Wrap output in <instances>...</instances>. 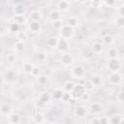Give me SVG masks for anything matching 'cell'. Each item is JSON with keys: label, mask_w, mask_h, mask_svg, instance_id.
I'll return each mask as SVG.
<instances>
[{"label": "cell", "mask_w": 124, "mask_h": 124, "mask_svg": "<svg viewBox=\"0 0 124 124\" xmlns=\"http://www.w3.org/2000/svg\"><path fill=\"white\" fill-rule=\"evenodd\" d=\"M59 35L61 38L66 40H71L75 35V28L69 26L68 24H63L62 27L59 29Z\"/></svg>", "instance_id": "cell-1"}, {"label": "cell", "mask_w": 124, "mask_h": 124, "mask_svg": "<svg viewBox=\"0 0 124 124\" xmlns=\"http://www.w3.org/2000/svg\"><path fill=\"white\" fill-rule=\"evenodd\" d=\"M71 75L73 78H77V79H81L84 78L85 76V69L82 65L80 64H78V65H75L72 69H71Z\"/></svg>", "instance_id": "cell-2"}, {"label": "cell", "mask_w": 124, "mask_h": 124, "mask_svg": "<svg viewBox=\"0 0 124 124\" xmlns=\"http://www.w3.org/2000/svg\"><path fill=\"white\" fill-rule=\"evenodd\" d=\"M121 68H122V63H121V60L118 57L117 58L108 59V69L110 72H119Z\"/></svg>", "instance_id": "cell-3"}, {"label": "cell", "mask_w": 124, "mask_h": 124, "mask_svg": "<svg viewBox=\"0 0 124 124\" xmlns=\"http://www.w3.org/2000/svg\"><path fill=\"white\" fill-rule=\"evenodd\" d=\"M51 94L47 91H45V92H42L39 97H38V102H37V105L39 107H46L47 104H49L50 100H51Z\"/></svg>", "instance_id": "cell-4"}, {"label": "cell", "mask_w": 124, "mask_h": 124, "mask_svg": "<svg viewBox=\"0 0 124 124\" xmlns=\"http://www.w3.org/2000/svg\"><path fill=\"white\" fill-rule=\"evenodd\" d=\"M60 62L63 66L65 67H70L75 63V58L71 53L68 52H63L62 55L60 56Z\"/></svg>", "instance_id": "cell-5"}, {"label": "cell", "mask_w": 124, "mask_h": 124, "mask_svg": "<svg viewBox=\"0 0 124 124\" xmlns=\"http://www.w3.org/2000/svg\"><path fill=\"white\" fill-rule=\"evenodd\" d=\"M3 79L8 83H13L17 79V74L14 70H7L3 75Z\"/></svg>", "instance_id": "cell-6"}, {"label": "cell", "mask_w": 124, "mask_h": 124, "mask_svg": "<svg viewBox=\"0 0 124 124\" xmlns=\"http://www.w3.org/2000/svg\"><path fill=\"white\" fill-rule=\"evenodd\" d=\"M14 110V108L11 104L9 103H2L0 105V115L8 117Z\"/></svg>", "instance_id": "cell-7"}, {"label": "cell", "mask_w": 124, "mask_h": 124, "mask_svg": "<svg viewBox=\"0 0 124 124\" xmlns=\"http://www.w3.org/2000/svg\"><path fill=\"white\" fill-rule=\"evenodd\" d=\"M108 79L109 81V83L111 84H119L122 81V75L119 72H110V74L108 77Z\"/></svg>", "instance_id": "cell-8"}, {"label": "cell", "mask_w": 124, "mask_h": 124, "mask_svg": "<svg viewBox=\"0 0 124 124\" xmlns=\"http://www.w3.org/2000/svg\"><path fill=\"white\" fill-rule=\"evenodd\" d=\"M84 92H85V89H84L83 85L78 83V84H75L73 90L71 91V95H72L73 98H76V99L78 100V99H79V98L81 97V95H82Z\"/></svg>", "instance_id": "cell-9"}, {"label": "cell", "mask_w": 124, "mask_h": 124, "mask_svg": "<svg viewBox=\"0 0 124 124\" xmlns=\"http://www.w3.org/2000/svg\"><path fill=\"white\" fill-rule=\"evenodd\" d=\"M59 52H66L68 49H69V43H68V40L66 39H58V43H57V46L55 47Z\"/></svg>", "instance_id": "cell-10"}, {"label": "cell", "mask_w": 124, "mask_h": 124, "mask_svg": "<svg viewBox=\"0 0 124 124\" xmlns=\"http://www.w3.org/2000/svg\"><path fill=\"white\" fill-rule=\"evenodd\" d=\"M89 109H90L91 112H93L95 114H98L103 110V105L99 102H93V103L90 104Z\"/></svg>", "instance_id": "cell-11"}, {"label": "cell", "mask_w": 124, "mask_h": 124, "mask_svg": "<svg viewBox=\"0 0 124 124\" xmlns=\"http://www.w3.org/2000/svg\"><path fill=\"white\" fill-rule=\"evenodd\" d=\"M74 113L77 117H84L87 114V108L85 106H78L76 107Z\"/></svg>", "instance_id": "cell-12"}, {"label": "cell", "mask_w": 124, "mask_h": 124, "mask_svg": "<svg viewBox=\"0 0 124 124\" xmlns=\"http://www.w3.org/2000/svg\"><path fill=\"white\" fill-rule=\"evenodd\" d=\"M11 21L16 22V23H17V24H19L21 26V25H24L26 23L27 19H26V17H25L24 15H15L11 18Z\"/></svg>", "instance_id": "cell-13"}, {"label": "cell", "mask_w": 124, "mask_h": 124, "mask_svg": "<svg viewBox=\"0 0 124 124\" xmlns=\"http://www.w3.org/2000/svg\"><path fill=\"white\" fill-rule=\"evenodd\" d=\"M29 30L33 33H40L42 31V24L40 23V21L31 20V22L29 23Z\"/></svg>", "instance_id": "cell-14"}, {"label": "cell", "mask_w": 124, "mask_h": 124, "mask_svg": "<svg viewBox=\"0 0 124 124\" xmlns=\"http://www.w3.org/2000/svg\"><path fill=\"white\" fill-rule=\"evenodd\" d=\"M21 121V115L17 112H12L9 116H8V122L12 123V124H18Z\"/></svg>", "instance_id": "cell-15"}, {"label": "cell", "mask_w": 124, "mask_h": 124, "mask_svg": "<svg viewBox=\"0 0 124 124\" xmlns=\"http://www.w3.org/2000/svg\"><path fill=\"white\" fill-rule=\"evenodd\" d=\"M89 79L91 80V82L93 83L94 86H102V84H103L102 76L99 75V74H94V75H92Z\"/></svg>", "instance_id": "cell-16"}, {"label": "cell", "mask_w": 124, "mask_h": 124, "mask_svg": "<svg viewBox=\"0 0 124 124\" xmlns=\"http://www.w3.org/2000/svg\"><path fill=\"white\" fill-rule=\"evenodd\" d=\"M69 8H70V3L67 0H60L57 3V10L60 11L61 13L67 12L69 10Z\"/></svg>", "instance_id": "cell-17"}, {"label": "cell", "mask_w": 124, "mask_h": 124, "mask_svg": "<svg viewBox=\"0 0 124 124\" xmlns=\"http://www.w3.org/2000/svg\"><path fill=\"white\" fill-rule=\"evenodd\" d=\"M107 56L108 59H111V58H117L119 56V50L117 47L115 46H111L109 47L108 50H107Z\"/></svg>", "instance_id": "cell-18"}, {"label": "cell", "mask_w": 124, "mask_h": 124, "mask_svg": "<svg viewBox=\"0 0 124 124\" xmlns=\"http://www.w3.org/2000/svg\"><path fill=\"white\" fill-rule=\"evenodd\" d=\"M13 11H14L15 15H24L25 12H26V8H25V6L23 4L18 3V4H16L14 6Z\"/></svg>", "instance_id": "cell-19"}, {"label": "cell", "mask_w": 124, "mask_h": 124, "mask_svg": "<svg viewBox=\"0 0 124 124\" xmlns=\"http://www.w3.org/2000/svg\"><path fill=\"white\" fill-rule=\"evenodd\" d=\"M61 16H62V13H61L60 11H58L57 9L50 11L49 14H48V18H49L50 21H54V20H57V19H61Z\"/></svg>", "instance_id": "cell-20"}, {"label": "cell", "mask_w": 124, "mask_h": 124, "mask_svg": "<svg viewBox=\"0 0 124 124\" xmlns=\"http://www.w3.org/2000/svg\"><path fill=\"white\" fill-rule=\"evenodd\" d=\"M124 121V118L121 114H113L108 117V123L110 124H119Z\"/></svg>", "instance_id": "cell-21"}, {"label": "cell", "mask_w": 124, "mask_h": 124, "mask_svg": "<svg viewBox=\"0 0 124 124\" xmlns=\"http://www.w3.org/2000/svg\"><path fill=\"white\" fill-rule=\"evenodd\" d=\"M29 17H30V19L33 20V21H41V19L43 18V15H42V13H41L40 11L35 10V11L30 12Z\"/></svg>", "instance_id": "cell-22"}, {"label": "cell", "mask_w": 124, "mask_h": 124, "mask_svg": "<svg viewBox=\"0 0 124 124\" xmlns=\"http://www.w3.org/2000/svg\"><path fill=\"white\" fill-rule=\"evenodd\" d=\"M103 45L100 43V42H94L92 45H91V50L93 53H96V54H99L103 51Z\"/></svg>", "instance_id": "cell-23"}, {"label": "cell", "mask_w": 124, "mask_h": 124, "mask_svg": "<svg viewBox=\"0 0 124 124\" xmlns=\"http://www.w3.org/2000/svg\"><path fill=\"white\" fill-rule=\"evenodd\" d=\"M33 121L35 123H38V124L44 123L45 122V115L43 114V112L37 111L36 113H34V115H33Z\"/></svg>", "instance_id": "cell-24"}, {"label": "cell", "mask_w": 124, "mask_h": 124, "mask_svg": "<svg viewBox=\"0 0 124 124\" xmlns=\"http://www.w3.org/2000/svg\"><path fill=\"white\" fill-rule=\"evenodd\" d=\"M66 24H68L69 26L75 28V27H77L79 24V21H78V17H76V16H70V17L67 18Z\"/></svg>", "instance_id": "cell-25"}, {"label": "cell", "mask_w": 124, "mask_h": 124, "mask_svg": "<svg viewBox=\"0 0 124 124\" xmlns=\"http://www.w3.org/2000/svg\"><path fill=\"white\" fill-rule=\"evenodd\" d=\"M102 40H103L104 44L107 45V46H111V45L114 43V38H113V36H112L111 34H108H108H105V35L103 36Z\"/></svg>", "instance_id": "cell-26"}, {"label": "cell", "mask_w": 124, "mask_h": 124, "mask_svg": "<svg viewBox=\"0 0 124 124\" xmlns=\"http://www.w3.org/2000/svg\"><path fill=\"white\" fill-rule=\"evenodd\" d=\"M9 31L13 34H17L20 31V25L16 23V22L11 21L10 24H9Z\"/></svg>", "instance_id": "cell-27"}, {"label": "cell", "mask_w": 124, "mask_h": 124, "mask_svg": "<svg viewBox=\"0 0 124 124\" xmlns=\"http://www.w3.org/2000/svg\"><path fill=\"white\" fill-rule=\"evenodd\" d=\"M75 84H76V83H75L73 80H67V81L63 84L62 89H63V91H65V92H70V93H71V91L73 90Z\"/></svg>", "instance_id": "cell-28"}, {"label": "cell", "mask_w": 124, "mask_h": 124, "mask_svg": "<svg viewBox=\"0 0 124 124\" xmlns=\"http://www.w3.org/2000/svg\"><path fill=\"white\" fill-rule=\"evenodd\" d=\"M63 89L62 88H56V89H54V91L52 92V94H51V97L53 98V99H55V100H61V98H62V95H63Z\"/></svg>", "instance_id": "cell-29"}, {"label": "cell", "mask_w": 124, "mask_h": 124, "mask_svg": "<svg viewBox=\"0 0 124 124\" xmlns=\"http://www.w3.org/2000/svg\"><path fill=\"white\" fill-rule=\"evenodd\" d=\"M46 43H47V46H48L55 48L56 46H57V43H58V38L55 37V36H51V37H49L47 39V42Z\"/></svg>", "instance_id": "cell-30"}, {"label": "cell", "mask_w": 124, "mask_h": 124, "mask_svg": "<svg viewBox=\"0 0 124 124\" xmlns=\"http://www.w3.org/2000/svg\"><path fill=\"white\" fill-rule=\"evenodd\" d=\"M15 49L16 52H21L24 50V43L21 40H17L15 43Z\"/></svg>", "instance_id": "cell-31"}, {"label": "cell", "mask_w": 124, "mask_h": 124, "mask_svg": "<svg viewBox=\"0 0 124 124\" xmlns=\"http://www.w3.org/2000/svg\"><path fill=\"white\" fill-rule=\"evenodd\" d=\"M33 67H34V64H33V63H31V62H25V63L23 64V66H22V69H23L24 73H26V74H31V71H32Z\"/></svg>", "instance_id": "cell-32"}, {"label": "cell", "mask_w": 124, "mask_h": 124, "mask_svg": "<svg viewBox=\"0 0 124 124\" xmlns=\"http://www.w3.org/2000/svg\"><path fill=\"white\" fill-rule=\"evenodd\" d=\"M82 85H83L85 91H91V90H93V88L95 87V86L93 85V83L91 82L90 79H85L84 82L82 83Z\"/></svg>", "instance_id": "cell-33"}, {"label": "cell", "mask_w": 124, "mask_h": 124, "mask_svg": "<svg viewBox=\"0 0 124 124\" xmlns=\"http://www.w3.org/2000/svg\"><path fill=\"white\" fill-rule=\"evenodd\" d=\"M48 80H49V78H48V77L46 76V75H40L39 77H38V82L41 84V85H45V84H46L47 82H48Z\"/></svg>", "instance_id": "cell-34"}, {"label": "cell", "mask_w": 124, "mask_h": 124, "mask_svg": "<svg viewBox=\"0 0 124 124\" xmlns=\"http://www.w3.org/2000/svg\"><path fill=\"white\" fill-rule=\"evenodd\" d=\"M63 24H64V23H63L62 19H57V20L51 21V26H52L54 29H57V30H59V29L62 27Z\"/></svg>", "instance_id": "cell-35"}, {"label": "cell", "mask_w": 124, "mask_h": 124, "mask_svg": "<svg viewBox=\"0 0 124 124\" xmlns=\"http://www.w3.org/2000/svg\"><path fill=\"white\" fill-rule=\"evenodd\" d=\"M37 59H38L39 61H41V62H45V61L47 59V52H46V51H41V52H39L38 55H37Z\"/></svg>", "instance_id": "cell-36"}, {"label": "cell", "mask_w": 124, "mask_h": 124, "mask_svg": "<svg viewBox=\"0 0 124 124\" xmlns=\"http://www.w3.org/2000/svg\"><path fill=\"white\" fill-rule=\"evenodd\" d=\"M115 24H116L118 27L122 28V27L124 26V16H118L116 17V19H115Z\"/></svg>", "instance_id": "cell-37"}, {"label": "cell", "mask_w": 124, "mask_h": 124, "mask_svg": "<svg viewBox=\"0 0 124 124\" xmlns=\"http://www.w3.org/2000/svg\"><path fill=\"white\" fill-rule=\"evenodd\" d=\"M30 75H32L33 77H37V78H38V77L41 75V69H40V67L34 65V67H33V69H32Z\"/></svg>", "instance_id": "cell-38"}, {"label": "cell", "mask_w": 124, "mask_h": 124, "mask_svg": "<svg viewBox=\"0 0 124 124\" xmlns=\"http://www.w3.org/2000/svg\"><path fill=\"white\" fill-rule=\"evenodd\" d=\"M7 61L11 64L16 62V54H8L7 55Z\"/></svg>", "instance_id": "cell-39"}, {"label": "cell", "mask_w": 124, "mask_h": 124, "mask_svg": "<svg viewBox=\"0 0 124 124\" xmlns=\"http://www.w3.org/2000/svg\"><path fill=\"white\" fill-rule=\"evenodd\" d=\"M72 98V95H71V93L70 92H63V95H62V98H61V100L62 101H64V102H69V100Z\"/></svg>", "instance_id": "cell-40"}, {"label": "cell", "mask_w": 124, "mask_h": 124, "mask_svg": "<svg viewBox=\"0 0 124 124\" xmlns=\"http://www.w3.org/2000/svg\"><path fill=\"white\" fill-rule=\"evenodd\" d=\"M99 118V124H108V116H98Z\"/></svg>", "instance_id": "cell-41"}, {"label": "cell", "mask_w": 124, "mask_h": 124, "mask_svg": "<svg viewBox=\"0 0 124 124\" xmlns=\"http://www.w3.org/2000/svg\"><path fill=\"white\" fill-rule=\"evenodd\" d=\"M80 100H82V101H84V102H86V101H89V99H90V95H89V93H88V91H85L82 95H81V97L79 98Z\"/></svg>", "instance_id": "cell-42"}, {"label": "cell", "mask_w": 124, "mask_h": 124, "mask_svg": "<svg viewBox=\"0 0 124 124\" xmlns=\"http://www.w3.org/2000/svg\"><path fill=\"white\" fill-rule=\"evenodd\" d=\"M116 1H117V0H104L105 4H106L107 6H108V7H113V6L116 4Z\"/></svg>", "instance_id": "cell-43"}, {"label": "cell", "mask_w": 124, "mask_h": 124, "mask_svg": "<svg viewBox=\"0 0 124 124\" xmlns=\"http://www.w3.org/2000/svg\"><path fill=\"white\" fill-rule=\"evenodd\" d=\"M117 14H118V16H124V7H123V5H121V6L118 7V9H117Z\"/></svg>", "instance_id": "cell-44"}, {"label": "cell", "mask_w": 124, "mask_h": 124, "mask_svg": "<svg viewBox=\"0 0 124 124\" xmlns=\"http://www.w3.org/2000/svg\"><path fill=\"white\" fill-rule=\"evenodd\" d=\"M17 35H18V40H23V39H25L26 38V35H25V33L24 32H22V31H19L18 33H17Z\"/></svg>", "instance_id": "cell-45"}, {"label": "cell", "mask_w": 124, "mask_h": 124, "mask_svg": "<svg viewBox=\"0 0 124 124\" xmlns=\"http://www.w3.org/2000/svg\"><path fill=\"white\" fill-rule=\"evenodd\" d=\"M89 123H98L99 124V118H98V116L97 117H93L92 119H90Z\"/></svg>", "instance_id": "cell-46"}, {"label": "cell", "mask_w": 124, "mask_h": 124, "mask_svg": "<svg viewBox=\"0 0 124 124\" xmlns=\"http://www.w3.org/2000/svg\"><path fill=\"white\" fill-rule=\"evenodd\" d=\"M118 101H119L120 103H122V101H123V99H122V92H120V93L118 94Z\"/></svg>", "instance_id": "cell-47"}, {"label": "cell", "mask_w": 124, "mask_h": 124, "mask_svg": "<svg viewBox=\"0 0 124 124\" xmlns=\"http://www.w3.org/2000/svg\"><path fill=\"white\" fill-rule=\"evenodd\" d=\"M87 1H88V0H76V2H78V3H79V4H85Z\"/></svg>", "instance_id": "cell-48"}, {"label": "cell", "mask_w": 124, "mask_h": 124, "mask_svg": "<svg viewBox=\"0 0 124 124\" xmlns=\"http://www.w3.org/2000/svg\"><path fill=\"white\" fill-rule=\"evenodd\" d=\"M119 1H123V0H119Z\"/></svg>", "instance_id": "cell-49"}, {"label": "cell", "mask_w": 124, "mask_h": 124, "mask_svg": "<svg viewBox=\"0 0 124 124\" xmlns=\"http://www.w3.org/2000/svg\"><path fill=\"white\" fill-rule=\"evenodd\" d=\"M99 1H101V0H99Z\"/></svg>", "instance_id": "cell-50"}]
</instances>
